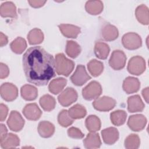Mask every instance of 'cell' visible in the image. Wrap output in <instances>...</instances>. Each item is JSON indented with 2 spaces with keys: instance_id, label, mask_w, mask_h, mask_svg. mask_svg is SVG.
Wrapping results in <instances>:
<instances>
[{
  "instance_id": "44dd1931",
  "label": "cell",
  "mask_w": 149,
  "mask_h": 149,
  "mask_svg": "<svg viewBox=\"0 0 149 149\" xmlns=\"http://www.w3.org/2000/svg\"><path fill=\"white\" fill-rule=\"evenodd\" d=\"M38 132L40 136L48 138L53 135L55 132L54 125L48 121H41L38 126Z\"/></svg>"
},
{
  "instance_id": "83f0119b",
  "label": "cell",
  "mask_w": 149,
  "mask_h": 149,
  "mask_svg": "<svg viewBox=\"0 0 149 149\" xmlns=\"http://www.w3.org/2000/svg\"><path fill=\"white\" fill-rule=\"evenodd\" d=\"M42 108L45 111H51L54 109L56 101L55 98L49 94H45L42 96L39 101Z\"/></svg>"
},
{
  "instance_id": "7c38bea8",
  "label": "cell",
  "mask_w": 149,
  "mask_h": 149,
  "mask_svg": "<svg viewBox=\"0 0 149 149\" xmlns=\"http://www.w3.org/2000/svg\"><path fill=\"white\" fill-rule=\"evenodd\" d=\"M147 123L146 118L141 114L132 115L127 121L129 127L133 131L139 132L142 130Z\"/></svg>"
},
{
  "instance_id": "1f68e13d",
  "label": "cell",
  "mask_w": 149,
  "mask_h": 149,
  "mask_svg": "<svg viewBox=\"0 0 149 149\" xmlns=\"http://www.w3.org/2000/svg\"><path fill=\"white\" fill-rule=\"evenodd\" d=\"M86 126L90 132H95L101 128V121L95 115H90L86 119Z\"/></svg>"
},
{
  "instance_id": "277c9868",
  "label": "cell",
  "mask_w": 149,
  "mask_h": 149,
  "mask_svg": "<svg viewBox=\"0 0 149 149\" xmlns=\"http://www.w3.org/2000/svg\"><path fill=\"white\" fill-rule=\"evenodd\" d=\"M146 69L145 60L140 56L132 57L128 62L127 70L133 75H140L142 74Z\"/></svg>"
},
{
  "instance_id": "5bb4252c",
  "label": "cell",
  "mask_w": 149,
  "mask_h": 149,
  "mask_svg": "<svg viewBox=\"0 0 149 149\" xmlns=\"http://www.w3.org/2000/svg\"><path fill=\"white\" fill-rule=\"evenodd\" d=\"M101 33L102 38L107 41L116 40L119 35L117 28L109 23H105L103 25Z\"/></svg>"
},
{
  "instance_id": "ba28073f",
  "label": "cell",
  "mask_w": 149,
  "mask_h": 149,
  "mask_svg": "<svg viewBox=\"0 0 149 149\" xmlns=\"http://www.w3.org/2000/svg\"><path fill=\"white\" fill-rule=\"evenodd\" d=\"M77 99L76 91L72 87H68L63 90L58 97L60 104L63 107H68Z\"/></svg>"
},
{
  "instance_id": "d6986e66",
  "label": "cell",
  "mask_w": 149,
  "mask_h": 149,
  "mask_svg": "<svg viewBox=\"0 0 149 149\" xmlns=\"http://www.w3.org/2000/svg\"><path fill=\"white\" fill-rule=\"evenodd\" d=\"M0 14L3 17L16 18L17 17L16 6L12 2L2 3L0 7Z\"/></svg>"
},
{
  "instance_id": "ab89813d",
  "label": "cell",
  "mask_w": 149,
  "mask_h": 149,
  "mask_svg": "<svg viewBox=\"0 0 149 149\" xmlns=\"http://www.w3.org/2000/svg\"><path fill=\"white\" fill-rule=\"evenodd\" d=\"M8 113V108L7 106L3 104L0 105V120L1 122L4 121L7 116Z\"/></svg>"
},
{
  "instance_id": "b9f144b4",
  "label": "cell",
  "mask_w": 149,
  "mask_h": 149,
  "mask_svg": "<svg viewBox=\"0 0 149 149\" xmlns=\"http://www.w3.org/2000/svg\"><path fill=\"white\" fill-rule=\"evenodd\" d=\"M8 130L3 124H1V133H0V141H2L7 135Z\"/></svg>"
},
{
  "instance_id": "7402d4cb",
  "label": "cell",
  "mask_w": 149,
  "mask_h": 149,
  "mask_svg": "<svg viewBox=\"0 0 149 149\" xmlns=\"http://www.w3.org/2000/svg\"><path fill=\"white\" fill-rule=\"evenodd\" d=\"M20 94L24 100L26 101H33L37 97L38 90L33 86L26 84L21 87Z\"/></svg>"
},
{
  "instance_id": "e575fe53",
  "label": "cell",
  "mask_w": 149,
  "mask_h": 149,
  "mask_svg": "<svg viewBox=\"0 0 149 149\" xmlns=\"http://www.w3.org/2000/svg\"><path fill=\"white\" fill-rule=\"evenodd\" d=\"M80 45L75 41H68L66 45V52L67 55L72 58H76L80 53Z\"/></svg>"
},
{
  "instance_id": "4dcf8cb0",
  "label": "cell",
  "mask_w": 149,
  "mask_h": 149,
  "mask_svg": "<svg viewBox=\"0 0 149 149\" xmlns=\"http://www.w3.org/2000/svg\"><path fill=\"white\" fill-rule=\"evenodd\" d=\"M29 42L31 45L38 44L42 42L44 40V34L42 31L38 29L31 30L27 35Z\"/></svg>"
},
{
  "instance_id": "cb8c5ba5",
  "label": "cell",
  "mask_w": 149,
  "mask_h": 149,
  "mask_svg": "<svg viewBox=\"0 0 149 149\" xmlns=\"http://www.w3.org/2000/svg\"><path fill=\"white\" fill-rule=\"evenodd\" d=\"M0 143L1 147L2 148H12L19 145L20 140L17 135L9 133Z\"/></svg>"
},
{
  "instance_id": "d590c367",
  "label": "cell",
  "mask_w": 149,
  "mask_h": 149,
  "mask_svg": "<svg viewBox=\"0 0 149 149\" xmlns=\"http://www.w3.org/2000/svg\"><path fill=\"white\" fill-rule=\"evenodd\" d=\"M140 144V140L138 135L131 134L125 140V147L128 149L138 148Z\"/></svg>"
},
{
  "instance_id": "30bf717a",
  "label": "cell",
  "mask_w": 149,
  "mask_h": 149,
  "mask_svg": "<svg viewBox=\"0 0 149 149\" xmlns=\"http://www.w3.org/2000/svg\"><path fill=\"white\" fill-rule=\"evenodd\" d=\"M7 125L11 130L19 132L24 126V120L17 111H12L7 120Z\"/></svg>"
},
{
  "instance_id": "6da1fadb",
  "label": "cell",
  "mask_w": 149,
  "mask_h": 149,
  "mask_svg": "<svg viewBox=\"0 0 149 149\" xmlns=\"http://www.w3.org/2000/svg\"><path fill=\"white\" fill-rule=\"evenodd\" d=\"M23 67L27 80L43 86L55 76V61L52 55L40 47L29 48L23 56Z\"/></svg>"
},
{
  "instance_id": "f1b7e54d",
  "label": "cell",
  "mask_w": 149,
  "mask_h": 149,
  "mask_svg": "<svg viewBox=\"0 0 149 149\" xmlns=\"http://www.w3.org/2000/svg\"><path fill=\"white\" fill-rule=\"evenodd\" d=\"M127 118V114L123 110H117L111 113L110 119L113 125L120 126L125 123Z\"/></svg>"
},
{
  "instance_id": "7bdbcfd3",
  "label": "cell",
  "mask_w": 149,
  "mask_h": 149,
  "mask_svg": "<svg viewBox=\"0 0 149 149\" xmlns=\"http://www.w3.org/2000/svg\"><path fill=\"white\" fill-rule=\"evenodd\" d=\"M8 37L6 36L3 34L2 33H0V45L3 47L8 44Z\"/></svg>"
},
{
  "instance_id": "ac0fdd59",
  "label": "cell",
  "mask_w": 149,
  "mask_h": 149,
  "mask_svg": "<svg viewBox=\"0 0 149 149\" xmlns=\"http://www.w3.org/2000/svg\"><path fill=\"white\" fill-rule=\"evenodd\" d=\"M58 27L62 34L68 38H75L80 33V27L72 24H61Z\"/></svg>"
},
{
  "instance_id": "4fadbf2b",
  "label": "cell",
  "mask_w": 149,
  "mask_h": 149,
  "mask_svg": "<svg viewBox=\"0 0 149 149\" xmlns=\"http://www.w3.org/2000/svg\"><path fill=\"white\" fill-rule=\"evenodd\" d=\"M23 113L29 120H37L41 116L42 112L35 103L27 104L23 109Z\"/></svg>"
},
{
  "instance_id": "5b68a950",
  "label": "cell",
  "mask_w": 149,
  "mask_h": 149,
  "mask_svg": "<svg viewBox=\"0 0 149 149\" xmlns=\"http://www.w3.org/2000/svg\"><path fill=\"white\" fill-rule=\"evenodd\" d=\"M123 47L130 50L136 49L142 45L140 36L135 33H128L123 35L122 39Z\"/></svg>"
},
{
  "instance_id": "3957f363",
  "label": "cell",
  "mask_w": 149,
  "mask_h": 149,
  "mask_svg": "<svg viewBox=\"0 0 149 149\" xmlns=\"http://www.w3.org/2000/svg\"><path fill=\"white\" fill-rule=\"evenodd\" d=\"M102 93L100 84L96 81H91L82 90V95L86 100H92L98 98Z\"/></svg>"
},
{
  "instance_id": "f546056e",
  "label": "cell",
  "mask_w": 149,
  "mask_h": 149,
  "mask_svg": "<svg viewBox=\"0 0 149 149\" xmlns=\"http://www.w3.org/2000/svg\"><path fill=\"white\" fill-rule=\"evenodd\" d=\"M87 68L93 76L97 77L102 72L104 65L101 62L96 59H93L87 63Z\"/></svg>"
},
{
  "instance_id": "2e32d148",
  "label": "cell",
  "mask_w": 149,
  "mask_h": 149,
  "mask_svg": "<svg viewBox=\"0 0 149 149\" xmlns=\"http://www.w3.org/2000/svg\"><path fill=\"white\" fill-rule=\"evenodd\" d=\"M144 104L139 95L129 97L127 99V109L130 112H141L144 108Z\"/></svg>"
},
{
  "instance_id": "e0dca14e",
  "label": "cell",
  "mask_w": 149,
  "mask_h": 149,
  "mask_svg": "<svg viewBox=\"0 0 149 149\" xmlns=\"http://www.w3.org/2000/svg\"><path fill=\"white\" fill-rule=\"evenodd\" d=\"M140 83L138 79L134 77H126L123 83V89L127 94H132L139 91Z\"/></svg>"
},
{
  "instance_id": "60d3db41",
  "label": "cell",
  "mask_w": 149,
  "mask_h": 149,
  "mask_svg": "<svg viewBox=\"0 0 149 149\" xmlns=\"http://www.w3.org/2000/svg\"><path fill=\"white\" fill-rule=\"evenodd\" d=\"M46 1H28L30 5L36 8L42 6L46 3Z\"/></svg>"
},
{
  "instance_id": "d4e9b609",
  "label": "cell",
  "mask_w": 149,
  "mask_h": 149,
  "mask_svg": "<svg viewBox=\"0 0 149 149\" xmlns=\"http://www.w3.org/2000/svg\"><path fill=\"white\" fill-rule=\"evenodd\" d=\"M66 83V79L63 77H58L54 79L50 82L48 86L49 91L54 94H57L63 89Z\"/></svg>"
},
{
  "instance_id": "d6a6232c",
  "label": "cell",
  "mask_w": 149,
  "mask_h": 149,
  "mask_svg": "<svg viewBox=\"0 0 149 149\" xmlns=\"http://www.w3.org/2000/svg\"><path fill=\"white\" fill-rule=\"evenodd\" d=\"M68 113L73 119H78L84 118L87 113V111L83 105L76 104L69 109Z\"/></svg>"
},
{
  "instance_id": "9a60e30c",
  "label": "cell",
  "mask_w": 149,
  "mask_h": 149,
  "mask_svg": "<svg viewBox=\"0 0 149 149\" xmlns=\"http://www.w3.org/2000/svg\"><path fill=\"white\" fill-rule=\"evenodd\" d=\"M102 137L105 144L111 145L114 144L119 139L118 130L113 127H108L101 131Z\"/></svg>"
},
{
  "instance_id": "484cf974",
  "label": "cell",
  "mask_w": 149,
  "mask_h": 149,
  "mask_svg": "<svg viewBox=\"0 0 149 149\" xmlns=\"http://www.w3.org/2000/svg\"><path fill=\"white\" fill-rule=\"evenodd\" d=\"M136 17L137 20L141 24L148 25L149 23L148 8L144 5L139 6L135 11Z\"/></svg>"
},
{
  "instance_id": "8d00e7d4",
  "label": "cell",
  "mask_w": 149,
  "mask_h": 149,
  "mask_svg": "<svg viewBox=\"0 0 149 149\" xmlns=\"http://www.w3.org/2000/svg\"><path fill=\"white\" fill-rule=\"evenodd\" d=\"M58 121L61 126L68 127L73 123V119L69 116L67 110L63 109L58 114Z\"/></svg>"
},
{
  "instance_id": "ffe728a7",
  "label": "cell",
  "mask_w": 149,
  "mask_h": 149,
  "mask_svg": "<svg viewBox=\"0 0 149 149\" xmlns=\"http://www.w3.org/2000/svg\"><path fill=\"white\" fill-rule=\"evenodd\" d=\"M84 146L86 148H97L101 144L100 137L98 133L91 132L88 133L87 137L83 140Z\"/></svg>"
},
{
  "instance_id": "ee69618b",
  "label": "cell",
  "mask_w": 149,
  "mask_h": 149,
  "mask_svg": "<svg viewBox=\"0 0 149 149\" xmlns=\"http://www.w3.org/2000/svg\"><path fill=\"white\" fill-rule=\"evenodd\" d=\"M142 95L146 102L148 103V87H146L143 90Z\"/></svg>"
},
{
  "instance_id": "836d02e7",
  "label": "cell",
  "mask_w": 149,
  "mask_h": 149,
  "mask_svg": "<svg viewBox=\"0 0 149 149\" xmlns=\"http://www.w3.org/2000/svg\"><path fill=\"white\" fill-rule=\"evenodd\" d=\"M10 47L13 52L20 54L26 48L27 43L24 38L19 37L16 38L10 43Z\"/></svg>"
},
{
  "instance_id": "7a4b0ae2",
  "label": "cell",
  "mask_w": 149,
  "mask_h": 149,
  "mask_svg": "<svg viewBox=\"0 0 149 149\" xmlns=\"http://www.w3.org/2000/svg\"><path fill=\"white\" fill-rule=\"evenodd\" d=\"M56 72L59 75L68 76L73 71L74 66V62L68 59L64 54H58L55 56Z\"/></svg>"
},
{
  "instance_id": "52a82bcc",
  "label": "cell",
  "mask_w": 149,
  "mask_h": 149,
  "mask_svg": "<svg viewBox=\"0 0 149 149\" xmlns=\"http://www.w3.org/2000/svg\"><path fill=\"white\" fill-rule=\"evenodd\" d=\"M90 79L91 77L87 74L85 67L81 65L77 66L75 72L70 77L71 81L77 86H83Z\"/></svg>"
},
{
  "instance_id": "8fae6325",
  "label": "cell",
  "mask_w": 149,
  "mask_h": 149,
  "mask_svg": "<svg viewBox=\"0 0 149 149\" xmlns=\"http://www.w3.org/2000/svg\"><path fill=\"white\" fill-rule=\"evenodd\" d=\"M0 93L4 100L12 101L17 98L18 90L14 84L10 83H5L1 86Z\"/></svg>"
},
{
  "instance_id": "4316f807",
  "label": "cell",
  "mask_w": 149,
  "mask_h": 149,
  "mask_svg": "<svg viewBox=\"0 0 149 149\" xmlns=\"http://www.w3.org/2000/svg\"><path fill=\"white\" fill-rule=\"evenodd\" d=\"M86 11L93 15L100 14L103 10V3L101 1H88L86 3Z\"/></svg>"
},
{
  "instance_id": "74e56055",
  "label": "cell",
  "mask_w": 149,
  "mask_h": 149,
  "mask_svg": "<svg viewBox=\"0 0 149 149\" xmlns=\"http://www.w3.org/2000/svg\"><path fill=\"white\" fill-rule=\"evenodd\" d=\"M68 134L70 137L77 139H82L84 136L79 129L74 127H71L68 130Z\"/></svg>"
},
{
  "instance_id": "f35d334b",
  "label": "cell",
  "mask_w": 149,
  "mask_h": 149,
  "mask_svg": "<svg viewBox=\"0 0 149 149\" xmlns=\"http://www.w3.org/2000/svg\"><path fill=\"white\" fill-rule=\"evenodd\" d=\"M0 78L4 79L8 77L9 73V70L8 66L3 63H0Z\"/></svg>"
},
{
  "instance_id": "603a6c76",
  "label": "cell",
  "mask_w": 149,
  "mask_h": 149,
  "mask_svg": "<svg viewBox=\"0 0 149 149\" xmlns=\"http://www.w3.org/2000/svg\"><path fill=\"white\" fill-rule=\"evenodd\" d=\"M110 51L109 45L102 41H97L94 46V53L96 56L100 59H105Z\"/></svg>"
},
{
  "instance_id": "9c48e42d",
  "label": "cell",
  "mask_w": 149,
  "mask_h": 149,
  "mask_svg": "<svg viewBox=\"0 0 149 149\" xmlns=\"http://www.w3.org/2000/svg\"><path fill=\"white\" fill-rule=\"evenodd\" d=\"M116 105V101L109 97L103 96L96 99L93 102L94 108L99 111H108L113 109Z\"/></svg>"
},
{
  "instance_id": "8992f818",
  "label": "cell",
  "mask_w": 149,
  "mask_h": 149,
  "mask_svg": "<svg viewBox=\"0 0 149 149\" xmlns=\"http://www.w3.org/2000/svg\"><path fill=\"white\" fill-rule=\"evenodd\" d=\"M126 56L121 50H114L109 60L110 66L114 70H120L123 69L126 64Z\"/></svg>"
}]
</instances>
